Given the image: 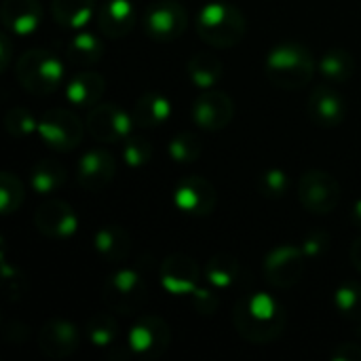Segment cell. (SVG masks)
I'll return each mask as SVG.
<instances>
[{"mask_svg": "<svg viewBox=\"0 0 361 361\" xmlns=\"http://www.w3.org/2000/svg\"><path fill=\"white\" fill-rule=\"evenodd\" d=\"M286 324L288 315L283 305L267 292L243 294L233 309V326L237 334L252 345L275 343L283 334Z\"/></svg>", "mask_w": 361, "mask_h": 361, "instance_id": "1", "label": "cell"}, {"mask_svg": "<svg viewBox=\"0 0 361 361\" xmlns=\"http://www.w3.org/2000/svg\"><path fill=\"white\" fill-rule=\"evenodd\" d=\"M267 78L286 91L302 89L315 76V57L309 47L298 40L277 42L264 59Z\"/></svg>", "mask_w": 361, "mask_h": 361, "instance_id": "2", "label": "cell"}, {"mask_svg": "<svg viewBox=\"0 0 361 361\" xmlns=\"http://www.w3.org/2000/svg\"><path fill=\"white\" fill-rule=\"evenodd\" d=\"M247 21L243 13L228 2H209L197 15V34L205 44L216 49H231L243 40Z\"/></svg>", "mask_w": 361, "mask_h": 361, "instance_id": "3", "label": "cell"}, {"mask_svg": "<svg viewBox=\"0 0 361 361\" xmlns=\"http://www.w3.org/2000/svg\"><path fill=\"white\" fill-rule=\"evenodd\" d=\"M15 76L27 93L49 95L63 82V63L47 49H30L17 59Z\"/></svg>", "mask_w": 361, "mask_h": 361, "instance_id": "4", "label": "cell"}, {"mask_svg": "<svg viewBox=\"0 0 361 361\" xmlns=\"http://www.w3.org/2000/svg\"><path fill=\"white\" fill-rule=\"evenodd\" d=\"M104 305L118 315H135L148 300V286L133 269H118L102 286Z\"/></svg>", "mask_w": 361, "mask_h": 361, "instance_id": "5", "label": "cell"}, {"mask_svg": "<svg viewBox=\"0 0 361 361\" xmlns=\"http://www.w3.org/2000/svg\"><path fill=\"white\" fill-rule=\"evenodd\" d=\"M171 345V328L159 315L135 319L127 334V351L137 360L152 361L163 357Z\"/></svg>", "mask_w": 361, "mask_h": 361, "instance_id": "6", "label": "cell"}, {"mask_svg": "<svg viewBox=\"0 0 361 361\" xmlns=\"http://www.w3.org/2000/svg\"><path fill=\"white\" fill-rule=\"evenodd\" d=\"M82 133H85L82 121L72 110L55 108V110L44 112L38 118V135H40V140L49 148H53L57 152L74 150L80 144Z\"/></svg>", "mask_w": 361, "mask_h": 361, "instance_id": "7", "label": "cell"}, {"mask_svg": "<svg viewBox=\"0 0 361 361\" xmlns=\"http://www.w3.org/2000/svg\"><path fill=\"white\" fill-rule=\"evenodd\" d=\"M298 201L311 214H330L341 203V184L332 173L311 169L298 180Z\"/></svg>", "mask_w": 361, "mask_h": 361, "instance_id": "8", "label": "cell"}, {"mask_svg": "<svg viewBox=\"0 0 361 361\" xmlns=\"http://www.w3.org/2000/svg\"><path fill=\"white\" fill-rule=\"evenodd\" d=\"M305 264H307V254L302 247L277 245L264 256L262 273L271 286L279 290H288V288H294L302 279Z\"/></svg>", "mask_w": 361, "mask_h": 361, "instance_id": "9", "label": "cell"}, {"mask_svg": "<svg viewBox=\"0 0 361 361\" xmlns=\"http://www.w3.org/2000/svg\"><path fill=\"white\" fill-rule=\"evenodd\" d=\"M188 25V13L182 4L171 0L154 2L144 13V34L154 42H173L184 34Z\"/></svg>", "mask_w": 361, "mask_h": 361, "instance_id": "10", "label": "cell"}, {"mask_svg": "<svg viewBox=\"0 0 361 361\" xmlns=\"http://www.w3.org/2000/svg\"><path fill=\"white\" fill-rule=\"evenodd\" d=\"M133 125V116L116 104H97L87 114V131L102 144H123Z\"/></svg>", "mask_w": 361, "mask_h": 361, "instance_id": "11", "label": "cell"}, {"mask_svg": "<svg viewBox=\"0 0 361 361\" xmlns=\"http://www.w3.org/2000/svg\"><path fill=\"white\" fill-rule=\"evenodd\" d=\"M218 195L214 184L203 176H186L173 188V205L192 218L209 216L216 209Z\"/></svg>", "mask_w": 361, "mask_h": 361, "instance_id": "12", "label": "cell"}, {"mask_svg": "<svg viewBox=\"0 0 361 361\" xmlns=\"http://www.w3.org/2000/svg\"><path fill=\"white\" fill-rule=\"evenodd\" d=\"M192 123L205 131H222L231 125L235 116L233 99L218 89H207L197 95L190 108Z\"/></svg>", "mask_w": 361, "mask_h": 361, "instance_id": "13", "label": "cell"}, {"mask_svg": "<svg viewBox=\"0 0 361 361\" xmlns=\"http://www.w3.org/2000/svg\"><path fill=\"white\" fill-rule=\"evenodd\" d=\"M80 330L68 319H49L38 330L36 343L44 357L66 360L80 349Z\"/></svg>", "mask_w": 361, "mask_h": 361, "instance_id": "14", "label": "cell"}, {"mask_svg": "<svg viewBox=\"0 0 361 361\" xmlns=\"http://www.w3.org/2000/svg\"><path fill=\"white\" fill-rule=\"evenodd\" d=\"M34 226L42 237L63 241V239H70L78 231V216L70 203L51 199L36 209Z\"/></svg>", "mask_w": 361, "mask_h": 361, "instance_id": "15", "label": "cell"}, {"mask_svg": "<svg viewBox=\"0 0 361 361\" xmlns=\"http://www.w3.org/2000/svg\"><path fill=\"white\" fill-rule=\"evenodd\" d=\"M161 286L171 296H190L199 288L201 267L192 256L169 254L159 271Z\"/></svg>", "mask_w": 361, "mask_h": 361, "instance_id": "16", "label": "cell"}, {"mask_svg": "<svg viewBox=\"0 0 361 361\" xmlns=\"http://www.w3.org/2000/svg\"><path fill=\"white\" fill-rule=\"evenodd\" d=\"M114 171H116L114 157L104 148H91L78 159L76 182L80 188H85L89 192H97L112 182Z\"/></svg>", "mask_w": 361, "mask_h": 361, "instance_id": "17", "label": "cell"}, {"mask_svg": "<svg viewBox=\"0 0 361 361\" xmlns=\"http://www.w3.org/2000/svg\"><path fill=\"white\" fill-rule=\"evenodd\" d=\"M307 112L315 125H319L324 129H334V127L343 125L347 106H345L343 95L336 89H332L328 85H319L309 95Z\"/></svg>", "mask_w": 361, "mask_h": 361, "instance_id": "18", "label": "cell"}, {"mask_svg": "<svg viewBox=\"0 0 361 361\" xmlns=\"http://www.w3.org/2000/svg\"><path fill=\"white\" fill-rule=\"evenodd\" d=\"M135 4L131 0H106L95 11L97 30L108 38H123L135 27Z\"/></svg>", "mask_w": 361, "mask_h": 361, "instance_id": "19", "label": "cell"}, {"mask_svg": "<svg viewBox=\"0 0 361 361\" xmlns=\"http://www.w3.org/2000/svg\"><path fill=\"white\" fill-rule=\"evenodd\" d=\"M0 17L8 34L30 36L42 21V6L38 0H4L0 6Z\"/></svg>", "mask_w": 361, "mask_h": 361, "instance_id": "20", "label": "cell"}, {"mask_svg": "<svg viewBox=\"0 0 361 361\" xmlns=\"http://www.w3.org/2000/svg\"><path fill=\"white\" fill-rule=\"evenodd\" d=\"M133 123L140 129H157L171 118V99L161 91H146L135 99Z\"/></svg>", "mask_w": 361, "mask_h": 361, "instance_id": "21", "label": "cell"}, {"mask_svg": "<svg viewBox=\"0 0 361 361\" xmlns=\"http://www.w3.org/2000/svg\"><path fill=\"white\" fill-rule=\"evenodd\" d=\"M66 99L74 108H93L106 91V80L97 72H78L66 82Z\"/></svg>", "mask_w": 361, "mask_h": 361, "instance_id": "22", "label": "cell"}, {"mask_svg": "<svg viewBox=\"0 0 361 361\" xmlns=\"http://www.w3.org/2000/svg\"><path fill=\"white\" fill-rule=\"evenodd\" d=\"M93 250L95 254L110 264L125 262L131 252V237L118 224H106L95 231L93 235Z\"/></svg>", "mask_w": 361, "mask_h": 361, "instance_id": "23", "label": "cell"}, {"mask_svg": "<svg viewBox=\"0 0 361 361\" xmlns=\"http://www.w3.org/2000/svg\"><path fill=\"white\" fill-rule=\"evenodd\" d=\"M51 15L59 27L80 30L95 15V0H53Z\"/></svg>", "mask_w": 361, "mask_h": 361, "instance_id": "24", "label": "cell"}, {"mask_svg": "<svg viewBox=\"0 0 361 361\" xmlns=\"http://www.w3.org/2000/svg\"><path fill=\"white\" fill-rule=\"evenodd\" d=\"M186 76L201 91L216 89L224 76V63L212 53H197L186 63Z\"/></svg>", "mask_w": 361, "mask_h": 361, "instance_id": "25", "label": "cell"}, {"mask_svg": "<svg viewBox=\"0 0 361 361\" xmlns=\"http://www.w3.org/2000/svg\"><path fill=\"white\" fill-rule=\"evenodd\" d=\"M241 277V264L233 254L220 252L212 256L205 264V279L216 290H228L233 288Z\"/></svg>", "mask_w": 361, "mask_h": 361, "instance_id": "26", "label": "cell"}, {"mask_svg": "<svg viewBox=\"0 0 361 361\" xmlns=\"http://www.w3.org/2000/svg\"><path fill=\"white\" fill-rule=\"evenodd\" d=\"M66 169L55 159H40L34 163L30 171V184L38 195H51L57 192L66 184Z\"/></svg>", "mask_w": 361, "mask_h": 361, "instance_id": "27", "label": "cell"}, {"mask_svg": "<svg viewBox=\"0 0 361 361\" xmlns=\"http://www.w3.org/2000/svg\"><path fill=\"white\" fill-rule=\"evenodd\" d=\"M104 42L95 36V34H89V32H80L76 34L68 49H66V57L70 63L74 66H95L102 61L104 57Z\"/></svg>", "mask_w": 361, "mask_h": 361, "instance_id": "28", "label": "cell"}, {"mask_svg": "<svg viewBox=\"0 0 361 361\" xmlns=\"http://www.w3.org/2000/svg\"><path fill=\"white\" fill-rule=\"evenodd\" d=\"M319 72L330 82H347L355 74V57L347 49H330L319 59Z\"/></svg>", "mask_w": 361, "mask_h": 361, "instance_id": "29", "label": "cell"}, {"mask_svg": "<svg viewBox=\"0 0 361 361\" xmlns=\"http://www.w3.org/2000/svg\"><path fill=\"white\" fill-rule=\"evenodd\" d=\"M85 336L97 349H112L121 341V330L112 315L97 313V315L89 317V322L85 326Z\"/></svg>", "mask_w": 361, "mask_h": 361, "instance_id": "30", "label": "cell"}, {"mask_svg": "<svg viewBox=\"0 0 361 361\" xmlns=\"http://www.w3.org/2000/svg\"><path fill=\"white\" fill-rule=\"evenodd\" d=\"M334 307L336 311L349 319L361 322V283L360 281H343L334 292Z\"/></svg>", "mask_w": 361, "mask_h": 361, "instance_id": "31", "label": "cell"}, {"mask_svg": "<svg viewBox=\"0 0 361 361\" xmlns=\"http://www.w3.org/2000/svg\"><path fill=\"white\" fill-rule=\"evenodd\" d=\"M167 152L180 165L195 163L203 154V142H201L199 135H195L190 131H182V133H178V135L171 137V142L167 146Z\"/></svg>", "mask_w": 361, "mask_h": 361, "instance_id": "32", "label": "cell"}, {"mask_svg": "<svg viewBox=\"0 0 361 361\" xmlns=\"http://www.w3.org/2000/svg\"><path fill=\"white\" fill-rule=\"evenodd\" d=\"M4 131L15 140H25L38 133V118L25 106H15L4 114Z\"/></svg>", "mask_w": 361, "mask_h": 361, "instance_id": "33", "label": "cell"}, {"mask_svg": "<svg viewBox=\"0 0 361 361\" xmlns=\"http://www.w3.org/2000/svg\"><path fill=\"white\" fill-rule=\"evenodd\" d=\"M23 199H25V188H23L21 180L11 171H2L0 173V212H2V216H11V214L19 212V207L23 205Z\"/></svg>", "mask_w": 361, "mask_h": 361, "instance_id": "34", "label": "cell"}, {"mask_svg": "<svg viewBox=\"0 0 361 361\" xmlns=\"http://www.w3.org/2000/svg\"><path fill=\"white\" fill-rule=\"evenodd\" d=\"M256 186H258V192L264 197V199H281L286 197L288 188H290V178L283 169L279 167H271V169H264L258 180H256Z\"/></svg>", "mask_w": 361, "mask_h": 361, "instance_id": "35", "label": "cell"}, {"mask_svg": "<svg viewBox=\"0 0 361 361\" xmlns=\"http://www.w3.org/2000/svg\"><path fill=\"white\" fill-rule=\"evenodd\" d=\"M152 144L142 137V135H129L125 142H123V161L129 165V167H144L152 161Z\"/></svg>", "mask_w": 361, "mask_h": 361, "instance_id": "36", "label": "cell"}, {"mask_svg": "<svg viewBox=\"0 0 361 361\" xmlns=\"http://www.w3.org/2000/svg\"><path fill=\"white\" fill-rule=\"evenodd\" d=\"M2 286H4V298L8 302L21 300L27 292V279L17 267L6 262L4 254H2Z\"/></svg>", "mask_w": 361, "mask_h": 361, "instance_id": "37", "label": "cell"}, {"mask_svg": "<svg viewBox=\"0 0 361 361\" xmlns=\"http://www.w3.org/2000/svg\"><path fill=\"white\" fill-rule=\"evenodd\" d=\"M300 247L305 250V254H307L309 260H315V258L324 256V254L330 250V235H328L326 231H322V228L311 231V233L305 235Z\"/></svg>", "mask_w": 361, "mask_h": 361, "instance_id": "38", "label": "cell"}, {"mask_svg": "<svg viewBox=\"0 0 361 361\" xmlns=\"http://www.w3.org/2000/svg\"><path fill=\"white\" fill-rule=\"evenodd\" d=\"M190 302H192V309L199 313V315H214L220 307V298L214 290L209 288H197L192 294H190Z\"/></svg>", "mask_w": 361, "mask_h": 361, "instance_id": "39", "label": "cell"}, {"mask_svg": "<svg viewBox=\"0 0 361 361\" xmlns=\"http://www.w3.org/2000/svg\"><path fill=\"white\" fill-rule=\"evenodd\" d=\"M2 334H4V338H6L8 343L21 345V343L27 341L30 330H27L25 324H21V322H8V324H4V328H2Z\"/></svg>", "mask_w": 361, "mask_h": 361, "instance_id": "40", "label": "cell"}, {"mask_svg": "<svg viewBox=\"0 0 361 361\" xmlns=\"http://www.w3.org/2000/svg\"><path fill=\"white\" fill-rule=\"evenodd\" d=\"M332 361H361V347L355 343H343L330 355Z\"/></svg>", "mask_w": 361, "mask_h": 361, "instance_id": "41", "label": "cell"}, {"mask_svg": "<svg viewBox=\"0 0 361 361\" xmlns=\"http://www.w3.org/2000/svg\"><path fill=\"white\" fill-rule=\"evenodd\" d=\"M11 61H13V42L8 38V32H4L0 36V70L6 72Z\"/></svg>", "mask_w": 361, "mask_h": 361, "instance_id": "42", "label": "cell"}, {"mask_svg": "<svg viewBox=\"0 0 361 361\" xmlns=\"http://www.w3.org/2000/svg\"><path fill=\"white\" fill-rule=\"evenodd\" d=\"M349 260L351 264L355 267V271L361 273V237H357L353 243H351V250H349Z\"/></svg>", "mask_w": 361, "mask_h": 361, "instance_id": "43", "label": "cell"}, {"mask_svg": "<svg viewBox=\"0 0 361 361\" xmlns=\"http://www.w3.org/2000/svg\"><path fill=\"white\" fill-rule=\"evenodd\" d=\"M351 222H353L355 228H360L361 231V199H357V201L353 203V207H351Z\"/></svg>", "mask_w": 361, "mask_h": 361, "instance_id": "44", "label": "cell"}]
</instances>
